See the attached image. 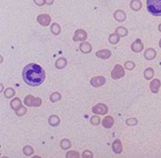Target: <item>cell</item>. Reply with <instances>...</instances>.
Here are the masks:
<instances>
[{
  "mask_svg": "<svg viewBox=\"0 0 161 158\" xmlns=\"http://www.w3.org/2000/svg\"><path fill=\"white\" fill-rule=\"evenodd\" d=\"M22 77L27 84L35 87L43 83L46 78V74L40 65L36 63H30L24 67L22 71Z\"/></svg>",
  "mask_w": 161,
  "mask_h": 158,
  "instance_id": "cell-1",
  "label": "cell"
},
{
  "mask_svg": "<svg viewBox=\"0 0 161 158\" xmlns=\"http://www.w3.org/2000/svg\"><path fill=\"white\" fill-rule=\"evenodd\" d=\"M146 7L152 15L161 16V0H146Z\"/></svg>",
  "mask_w": 161,
  "mask_h": 158,
  "instance_id": "cell-2",
  "label": "cell"
},
{
  "mask_svg": "<svg viewBox=\"0 0 161 158\" xmlns=\"http://www.w3.org/2000/svg\"><path fill=\"white\" fill-rule=\"evenodd\" d=\"M24 103L28 107H39L41 104V100L38 97H34L33 95H27L24 99Z\"/></svg>",
  "mask_w": 161,
  "mask_h": 158,
  "instance_id": "cell-3",
  "label": "cell"
},
{
  "mask_svg": "<svg viewBox=\"0 0 161 158\" xmlns=\"http://www.w3.org/2000/svg\"><path fill=\"white\" fill-rule=\"evenodd\" d=\"M124 74L125 72L124 68L120 64H116L111 73V75L114 80H117L121 78L124 75Z\"/></svg>",
  "mask_w": 161,
  "mask_h": 158,
  "instance_id": "cell-4",
  "label": "cell"
},
{
  "mask_svg": "<svg viewBox=\"0 0 161 158\" xmlns=\"http://www.w3.org/2000/svg\"><path fill=\"white\" fill-rule=\"evenodd\" d=\"M93 113L99 115H104L108 112V108L106 105L103 103H99L92 108Z\"/></svg>",
  "mask_w": 161,
  "mask_h": 158,
  "instance_id": "cell-5",
  "label": "cell"
},
{
  "mask_svg": "<svg viewBox=\"0 0 161 158\" xmlns=\"http://www.w3.org/2000/svg\"><path fill=\"white\" fill-rule=\"evenodd\" d=\"M87 38V33L85 30L82 29H78L75 32L74 36H73V40L75 42L84 41Z\"/></svg>",
  "mask_w": 161,
  "mask_h": 158,
  "instance_id": "cell-6",
  "label": "cell"
},
{
  "mask_svg": "<svg viewBox=\"0 0 161 158\" xmlns=\"http://www.w3.org/2000/svg\"><path fill=\"white\" fill-rule=\"evenodd\" d=\"M51 17L48 14H40L37 17V22L43 26H48L51 22Z\"/></svg>",
  "mask_w": 161,
  "mask_h": 158,
  "instance_id": "cell-7",
  "label": "cell"
},
{
  "mask_svg": "<svg viewBox=\"0 0 161 158\" xmlns=\"http://www.w3.org/2000/svg\"><path fill=\"white\" fill-rule=\"evenodd\" d=\"M91 85L94 87H99L103 85L106 83V79L103 76L93 77L90 81Z\"/></svg>",
  "mask_w": 161,
  "mask_h": 158,
  "instance_id": "cell-8",
  "label": "cell"
},
{
  "mask_svg": "<svg viewBox=\"0 0 161 158\" xmlns=\"http://www.w3.org/2000/svg\"><path fill=\"white\" fill-rule=\"evenodd\" d=\"M131 47V50L133 51H134L135 53H139L143 50L144 44L142 43L141 39H137L135 40V42H134L132 43Z\"/></svg>",
  "mask_w": 161,
  "mask_h": 158,
  "instance_id": "cell-9",
  "label": "cell"
},
{
  "mask_svg": "<svg viewBox=\"0 0 161 158\" xmlns=\"http://www.w3.org/2000/svg\"><path fill=\"white\" fill-rule=\"evenodd\" d=\"M111 55V51L108 49H102L96 53V56L101 59L106 60L108 59Z\"/></svg>",
  "mask_w": 161,
  "mask_h": 158,
  "instance_id": "cell-10",
  "label": "cell"
},
{
  "mask_svg": "<svg viewBox=\"0 0 161 158\" xmlns=\"http://www.w3.org/2000/svg\"><path fill=\"white\" fill-rule=\"evenodd\" d=\"M114 18L118 22H122L126 19V13L123 11L118 9L114 13Z\"/></svg>",
  "mask_w": 161,
  "mask_h": 158,
  "instance_id": "cell-11",
  "label": "cell"
},
{
  "mask_svg": "<svg viewBox=\"0 0 161 158\" xmlns=\"http://www.w3.org/2000/svg\"><path fill=\"white\" fill-rule=\"evenodd\" d=\"M10 107L11 108L16 112L20 109L23 105L22 104L21 100L19 98H15L10 101Z\"/></svg>",
  "mask_w": 161,
  "mask_h": 158,
  "instance_id": "cell-12",
  "label": "cell"
},
{
  "mask_svg": "<svg viewBox=\"0 0 161 158\" xmlns=\"http://www.w3.org/2000/svg\"><path fill=\"white\" fill-rule=\"evenodd\" d=\"M113 152L116 154H120L122 152L123 146L121 141L119 139H116L112 144Z\"/></svg>",
  "mask_w": 161,
  "mask_h": 158,
  "instance_id": "cell-13",
  "label": "cell"
},
{
  "mask_svg": "<svg viewBox=\"0 0 161 158\" xmlns=\"http://www.w3.org/2000/svg\"><path fill=\"white\" fill-rule=\"evenodd\" d=\"M130 6L133 11H138L142 7V3L141 0H131L130 3Z\"/></svg>",
  "mask_w": 161,
  "mask_h": 158,
  "instance_id": "cell-14",
  "label": "cell"
},
{
  "mask_svg": "<svg viewBox=\"0 0 161 158\" xmlns=\"http://www.w3.org/2000/svg\"><path fill=\"white\" fill-rule=\"evenodd\" d=\"M114 123V119L112 116L110 115L106 116L102 121V125L105 128H110Z\"/></svg>",
  "mask_w": 161,
  "mask_h": 158,
  "instance_id": "cell-15",
  "label": "cell"
},
{
  "mask_svg": "<svg viewBox=\"0 0 161 158\" xmlns=\"http://www.w3.org/2000/svg\"><path fill=\"white\" fill-rule=\"evenodd\" d=\"M79 49L82 53L87 54V53H89L92 51V47L89 43L83 42L80 44Z\"/></svg>",
  "mask_w": 161,
  "mask_h": 158,
  "instance_id": "cell-16",
  "label": "cell"
},
{
  "mask_svg": "<svg viewBox=\"0 0 161 158\" xmlns=\"http://www.w3.org/2000/svg\"><path fill=\"white\" fill-rule=\"evenodd\" d=\"M156 55V53L155 50L152 48H148L144 52L145 58L148 60H150L155 59Z\"/></svg>",
  "mask_w": 161,
  "mask_h": 158,
  "instance_id": "cell-17",
  "label": "cell"
},
{
  "mask_svg": "<svg viewBox=\"0 0 161 158\" xmlns=\"http://www.w3.org/2000/svg\"><path fill=\"white\" fill-rule=\"evenodd\" d=\"M66 64H67L66 59L64 57H60L56 60L55 66L58 69H62L66 66Z\"/></svg>",
  "mask_w": 161,
  "mask_h": 158,
  "instance_id": "cell-18",
  "label": "cell"
},
{
  "mask_svg": "<svg viewBox=\"0 0 161 158\" xmlns=\"http://www.w3.org/2000/svg\"><path fill=\"white\" fill-rule=\"evenodd\" d=\"M60 119L56 115H52L48 118V123L52 126H57L59 125Z\"/></svg>",
  "mask_w": 161,
  "mask_h": 158,
  "instance_id": "cell-19",
  "label": "cell"
},
{
  "mask_svg": "<svg viewBox=\"0 0 161 158\" xmlns=\"http://www.w3.org/2000/svg\"><path fill=\"white\" fill-rule=\"evenodd\" d=\"M116 33L120 37H124L128 34L127 29L123 26H118L116 29Z\"/></svg>",
  "mask_w": 161,
  "mask_h": 158,
  "instance_id": "cell-20",
  "label": "cell"
},
{
  "mask_svg": "<svg viewBox=\"0 0 161 158\" xmlns=\"http://www.w3.org/2000/svg\"><path fill=\"white\" fill-rule=\"evenodd\" d=\"M51 32L55 35H58L61 32V27L57 23H53L50 28Z\"/></svg>",
  "mask_w": 161,
  "mask_h": 158,
  "instance_id": "cell-21",
  "label": "cell"
},
{
  "mask_svg": "<svg viewBox=\"0 0 161 158\" xmlns=\"http://www.w3.org/2000/svg\"><path fill=\"white\" fill-rule=\"evenodd\" d=\"M60 146L61 147L64 149V150H66L68 149L71 147V142L69 141V139H64L61 141L60 143Z\"/></svg>",
  "mask_w": 161,
  "mask_h": 158,
  "instance_id": "cell-22",
  "label": "cell"
},
{
  "mask_svg": "<svg viewBox=\"0 0 161 158\" xmlns=\"http://www.w3.org/2000/svg\"><path fill=\"white\" fill-rule=\"evenodd\" d=\"M108 40L109 42L111 44H116L120 40V36L116 33H113L109 36Z\"/></svg>",
  "mask_w": 161,
  "mask_h": 158,
  "instance_id": "cell-23",
  "label": "cell"
},
{
  "mask_svg": "<svg viewBox=\"0 0 161 158\" xmlns=\"http://www.w3.org/2000/svg\"><path fill=\"white\" fill-rule=\"evenodd\" d=\"M4 95L7 98H10L13 97L15 94V91L13 88L9 87L7 88L4 91Z\"/></svg>",
  "mask_w": 161,
  "mask_h": 158,
  "instance_id": "cell-24",
  "label": "cell"
},
{
  "mask_svg": "<svg viewBox=\"0 0 161 158\" xmlns=\"http://www.w3.org/2000/svg\"><path fill=\"white\" fill-rule=\"evenodd\" d=\"M160 85V83L159 81V80L158 79L157 81H156V85H155V82L154 81H152V82L150 83V90L153 92H157L158 90H159V88Z\"/></svg>",
  "mask_w": 161,
  "mask_h": 158,
  "instance_id": "cell-25",
  "label": "cell"
},
{
  "mask_svg": "<svg viewBox=\"0 0 161 158\" xmlns=\"http://www.w3.org/2000/svg\"><path fill=\"white\" fill-rule=\"evenodd\" d=\"M61 99V95L58 92H54L50 97V99L52 102H55Z\"/></svg>",
  "mask_w": 161,
  "mask_h": 158,
  "instance_id": "cell-26",
  "label": "cell"
},
{
  "mask_svg": "<svg viewBox=\"0 0 161 158\" xmlns=\"http://www.w3.org/2000/svg\"><path fill=\"white\" fill-rule=\"evenodd\" d=\"M23 152L24 153V154L26 156H30L32 154H33L34 153V150L33 149L32 147V146H29V145H27L26 146H24L23 149Z\"/></svg>",
  "mask_w": 161,
  "mask_h": 158,
  "instance_id": "cell-27",
  "label": "cell"
},
{
  "mask_svg": "<svg viewBox=\"0 0 161 158\" xmlns=\"http://www.w3.org/2000/svg\"><path fill=\"white\" fill-rule=\"evenodd\" d=\"M66 157L67 158L69 157H79V153L76 151H69L66 153Z\"/></svg>",
  "mask_w": 161,
  "mask_h": 158,
  "instance_id": "cell-28",
  "label": "cell"
},
{
  "mask_svg": "<svg viewBox=\"0 0 161 158\" xmlns=\"http://www.w3.org/2000/svg\"><path fill=\"white\" fill-rule=\"evenodd\" d=\"M100 119L98 116L94 115L90 119V123L93 125H98L100 123Z\"/></svg>",
  "mask_w": 161,
  "mask_h": 158,
  "instance_id": "cell-29",
  "label": "cell"
},
{
  "mask_svg": "<svg viewBox=\"0 0 161 158\" xmlns=\"http://www.w3.org/2000/svg\"><path fill=\"white\" fill-rule=\"evenodd\" d=\"M26 112H27V109L24 106H23L20 109H19L18 111H16L15 113L18 116H21L24 115L26 113Z\"/></svg>",
  "mask_w": 161,
  "mask_h": 158,
  "instance_id": "cell-30",
  "label": "cell"
},
{
  "mask_svg": "<svg viewBox=\"0 0 161 158\" xmlns=\"http://www.w3.org/2000/svg\"><path fill=\"white\" fill-rule=\"evenodd\" d=\"M124 66L125 67V68L128 70H132L135 67V64L131 61H127L125 63H124Z\"/></svg>",
  "mask_w": 161,
  "mask_h": 158,
  "instance_id": "cell-31",
  "label": "cell"
},
{
  "mask_svg": "<svg viewBox=\"0 0 161 158\" xmlns=\"http://www.w3.org/2000/svg\"><path fill=\"white\" fill-rule=\"evenodd\" d=\"M153 70L152 68L150 67L146 68L145 71V75L146 78H148V76H149V78L152 77L153 76Z\"/></svg>",
  "mask_w": 161,
  "mask_h": 158,
  "instance_id": "cell-32",
  "label": "cell"
},
{
  "mask_svg": "<svg viewBox=\"0 0 161 158\" xmlns=\"http://www.w3.org/2000/svg\"><path fill=\"white\" fill-rule=\"evenodd\" d=\"M93 157V153L90 150H86L83 152L82 153V157L83 158H89V157Z\"/></svg>",
  "mask_w": 161,
  "mask_h": 158,
  "instance_id": "cell-33",
  "label": "cell"
},
{
  "mask_svg": "<svg viewBox=\"0 0 161 158\" xmlns=\"http://www.w3.org/2000/svg\"><path fill=\"white\" fill-rule=\"evenodd\" d=\"M34 2L38 6H43L44 5V0H33Z\"/></svg>",
  "mask_w": 161,
  "mask_h": 158,
  "instance_id": "cell-34",
  "label": "cell"
},
{
  "mask_svg": "<svg viewBox=\"0 0 161 158\" xmlns=\"http://www.w3.org/2000/svg\"><path fill=\"white\" fill-rule=\"evenodd\" d=\"M54 0H44L45 4L47 5H52L54 3Z\"/></svg>",
  "mask_w": 161,
  "mask_h": 158,
  "instance_id": "cell-35",
  "label": "cell"
},
{
  "mask_svg": "<svg viewBox=\"0 0 161 158\" xmlns=\"http://www.w3.org/2000/svg\"><path fill=\"white\" fill-rule=\"evenodd\" d=\"M158 29H159V32H161V23L158 25Z\"/></svg>",
  "mask_w": 161,
  "mask_h": 158,
  "instance_id": "cell-36",
  "label": "cell"
},
{
  "mask_svg": "<svg viewBox=\"0 0 161 158\" xmlns=\"http://www.w3.org/2000/svg\"><path fill=\"white\" fill-rule=\"evenodd\" d=\"M159 46H160V47L161 48V39H160V41H159Z\"/></svg>",
  "mask_w": 161,
  "mask_h": 158,
  "instance_id": "cell-37",
  "label": "cell"
},
{
  "mask_svg": "<svg viewBox=\"0 0 161 158\" xmlns=\"http://www.w3.org/2000/svg\"><path fill=\"white\" fill-rule=\"evenodd\" d=\"M1 92H2V84H1Z\"/></svg>",
  "mask_w": 161,
  "mask_h": 158,
  "instance_id": "cell-38",
  "label": "cell"
}]
</instances>
